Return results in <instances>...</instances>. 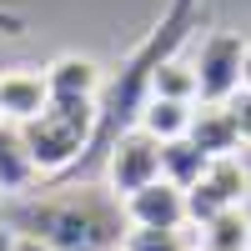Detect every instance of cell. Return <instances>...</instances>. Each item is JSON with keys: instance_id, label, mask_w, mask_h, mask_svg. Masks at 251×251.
<instances>
[{"instance_id": "obj_14", "label": "cell", "mask_w": 251, "mask_h": 251, "mask_svg": "<svg viewBox=\"0 0 251 251\" xmlns=\"http://www.w3.org/2000/svg\"><path fill=\"white\" fill-rule=\"evenodd\" d=\"M201 251H251V216L246 211H221L201 226Z\"/></svg>"}, {"instance_id": "obj_8", "label": "cell", "mask_w": 251, "mask_h": 251, "mask_svg": "<svg viewBox=\"0 0 251 251\" xmlns=\"http://www.w3.org/2000/svg\"><path fill=\"white\" fill-rule=\"evenodd\" d=\"M100 66L91 55H55L46 66V91L50 100H96L100 96Z\"/></svg>"}, {"instance_id": "obj_5", "label": "cell", "mask_w": 251, "mask_h": 251, "mask_svg": "<svg viewBox=\"0 0 251 251\" xmlns=\"http://www.w3.org/2000/svg\"><path fill=\"white\" fill-rule=\"evenodd\" d=\"M151 181H161V146L146 131H126L106 156V191L116 201H126V196L146 191Z\"/></svg>"}, {"instance_id": "obj_3", "label": "cell", "mask_w": 251, "mask_h": 251, "mask_svg": "<svg viewBox=\"0 0 251 251\" xmlns=\"http://www.w3.org/2000/svg\"><path fill=\"white\" fill-rule=\"evenodd\" d=\"M246 46H251V40L236 35V30H211V35L196 46V55H191L196 91H201L196 106H226V100L241 91V60H246Z\"/></svg>"}, {"instance_id": "obj_12", "label": "cell", "mask_w": 251, "mask_h": 251, "mask_svg": "<svg viewBox=\"0 0 251 251\" xmlns=\"http://www.w3.org/2000/svg\"><path fill=\"white\" fill-rule=\"evenodd\" d=\"M206 166H211V161H206V156H201L186 136L161 146V181H171L176 191H191V186L206 176Z\"/></svg>"}, {"instance_id": "obj_1", "label": "cell", "mask_w": 251, "mask_h": 251, "mask_svg": "<svg viewBox=\"0 0 251 251\" xmlns=\"http://www.w3.org/2000/svg\"><path fill=\"white\" fill-rule=\"evenodd\" d=\"M25 231H35L50 251H111L126 236V216H121V201L111 191L75 186L66 196L40 201L25 221Z\"/></svg>"}, {"instance_id": "obj_20", "label": "cell", "mask_w": 251, "mask_h": 251, "mask_svg": "<svg viewBox=\"0 0 251 251\" xmlns=\"http://www.w3.org/2000/svg\"><path fill=\"white\" fill-rule=\"evenodd\" d=\"M186 251H201V246H186Z\"/></svg>"}, {"instance_id": "obj_17", "label": "cell", "mask_w": 251, "mask_h": 251, "mask_svg": "<svg viewBox=\"0 0 251 251\" xmlns=\"http://www.w3.org/2000/svg\"><path fill=\"white\" fill-rule=\"evenodd\" d=\"M10 251H50L35 231H10Z\"/></svg>"}, {"instance_id": "obj_21", "label": "cell", "mask_w": 251, "mask_h": 251, "mask_svg": "<svg viewBox=\"0 0 251 251\" xmlns=\"http://www.w3.org/2000/svg\"><path fill=\"white\" fill-rule=\"evenodd\" d=\"M111 251H121V246H111Z\"/></svg>"}, {"instance_id": "obj_15", "label": "cell", "mask_w": 251, "mask_h": 251, "mask_svg": "<svg viewBox=\"0 0 251 251\" xmlns=\"http://www.w3.org/2000/svg\"><path fill=\"white\" fill-rule=\"evenodd\" d=\"M186 231H141V226H126L121 251H186Z\"/></svg>"}, {"instance_id": "obj_16", "label": "cell", "mask_w": 251, "mask_h": 251, "mask_svg": "<svg viewBox=\"0 0 251 251\" xmlns=\"http://www.w3.org/2000/svg\"><path fill=\"white\" fill-rule=\"evenodd\" d=\"M226 111H231V121H236V136L251 141V91H236L231 100H226Z\"/></svg>"}, {"instance_id": "obj_10", "label": "cell", "mask_w": 251, "mask_h": 251, "mask_svg": "<svg viewBox=\"0 0 251 251\" xmlns=\"http://www.w3.org/2000/svg\"><path fill=\"white\" fill-rule=\"evenodd\" d=\"M30 186H35V166L25 151V136H20V126L0 121V196H25Z\"/></svg>"}, {"instance_id": "obj_13", "label": "cell", "mask_w": 251, "mask_h": 251, "mask_svg": "<svg viewBox=\"0 0 251 251\" xmlns=\"http://www.w3.org/2000/svg\"><path fill=\"white\" fill-rule=\"evenodd\" d=\"M151 96L156 100H181V106H196L201 91H196V71H191V60H156V71H151Z\"/></svg>"}, {"instance_id": "obj_7", "label": "cell", "mask_w": 251, "mask_h": 251, "mask_svg": "<svg viewBox=\"0 0 251 251\" xmlns=\"http://www.w3.org/2000/svg\"><path fill=\"white\" fill-rule=\"evenodd\" d=\"M50 106V91H46V71H5L0 75V116L10 126H25L40 111Z\"/></svg>"}, {"instance_id": "obj_11", "label": "cell", "mask_w": 251, "mask_h": 251, "mask_svg": "<svg viewBox=\"0 0 251 251\" xmlns=\"http://www.w3.org/2000/svg\"><path fill=\"white\" fill-rule=\"evenodd\" d=\"M191 116H196V106H181V100H146L141 106V116H136V131H146L156 146H166V141H181L186 131H191Z\"/></svg>"}, {"instance_id": "obj_9", "label": "cell", "mask_w": 251, "mask_h": 251, "mask_svg": "<svg viewBox=\"0 0 251 251\" xmlns=\"http://www.w3.org/2000/svg\"><path fill=\"white\" fill-rule=\"evenodd\" d=\"M186 141H191L206 161H216V156H236V151H241L236 121H231V111H226V106H196Z\"/></svg>"}, {"instance_id": "obj_4", "label": "cell", "mask_w": 251, "mask_h": 251, "mask_svg": "<svg viewBox=\"0 0 251 251\" xmlns=\"http://www.w3.org/2000/svg\"><path fill=\"white\" fill-rule=\"evenodd\" d=\"M246 191H251V171L241 156H216L206 166V176L186 191V221L191 226H206L221 211H241L246 206Z\"/></svg>"}, {"instance_id": "obj_22", "label": "cell", "mask_w": 251, "mask_h": 251, "mask_svg": "<svg viewBox=\"0 0 251 251\" xmlns=\"http://www.w3.org/2000/svg\"><path fill=\"white\" fill-rule=\"evenodd\" d=\"M0 121H5V116H0Z\"/></svg>"}, {"instance_id": "obj_19", "label": "cell", "mask_w": 251, "mask_h": 251, "mask_svg": "<svg viewBox=\"0 0 251 251\" xmlns=\"http://www.w3.org/2000/svg\"><path fill=\"white\" fill-rule=\"evenodd\" d=\"M0 251H10V231H0Z\"/></svg>"}, {"instance_id": "obj_18", "label": "cell", "mask_w": 251, "mask_h": 251, "mask_svg": "<svg viewBox=\"0 0 251 251\" xmlns=\"http://www.w3.org/2000/svg\"><path fill=\"white\" fill-rule=\"evenodd\" d=\"M241 91H251V46H246V60H241Z\"/></svg>"}, {"instance_id": "obj_6", "label": "cell", "mask_w": 251, "mask_h": 251, "mask_svg": "<svg viewBox=\"0 0 251 251\" xmlns=\"http://www.w3.org/2000/svg\"><path fill=\"white\" fill-rule=\"evenodd\" d=\"M126 226H141V231H181L186 226V191H176L171 181H151L146 191L121 201Z\"/></svg>"}, {"instance_id": "obj_2", "label": "cell", "mask_w": 251, "mask_h": 251, "mask_svg": "<svg viewBox=\"0 0 251 251\" xmlns=\"http://www.w3.org/2000/svg\"><path fill=\"white\" fill-rule=\"evenodd\" d=\"M91 131H96V100H50L35 121H25L20 136H25L35 176L66 171V166L86 151Z\"/></svg>"}]
</instances>
